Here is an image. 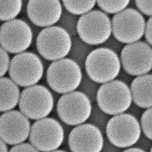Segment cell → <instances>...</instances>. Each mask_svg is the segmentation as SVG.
<instances>
[{
	"instance_id": "6da1fadb",
	"label": "cell",
	"mask_w": 152,
	"mask_h": 152,
	"mask_svg": "<svg viewBox=\"0 0 152 152\" xmlns=\"http://www.w3.org/2000/svg\"><path fill=\"white\" fill-rule=\"evenodd\" d=\"M121 68L119 55L100 47L94 49L89 54L84 69L91 79L102 84L115 80Z\"/></svg>"
},
{
	"instance_id": "7a4b0ae2",
	"label": "cell",
	"mask_w": 152,
	"mask_h": 152,
	"mask_svg": "<svg viewBox=\"0 0 152 152\" xmlns=\"http://www.w3.org/2000/svg\"><path fill=\"white\" fill-rule=\"evenodd\" d=\"M83 72L80 66L66 57L52 62L47 72V80L55 92L65 94L75 91L79 88Z\"/></svg>"
},
{
	"instance_id": "3957f363",
	"label": "cell",
	"mask_w": 152,
	"mask_h": 152,
	"mask_svg": "<svg viewBox=\"0 0 152 152\" xmlns=\"http://www.w3.org/2000/svg\"><path fill=\"white\" fill-rule=\"evenodd\" d=\"M96 100L104 113L113 115L124 113L132 102L129 85L117 79L100 85Z\"/></svg>"
},
{
	"instance_id": "277c9868",
	"label": "cell",
	"mask_w": 152,
	"mask_h": 152,
	"mask_svg": "<svg viewBox=\"0 0 152 152\" xmlns=\"http://www.w3.org/2000/svg\"><path fill=\"white\" fill-rule=\"evenodd\" d=\"M77 35L85 43L100 46L112 35L111 19L100 10L93 9L79 17Z\"/></svg>"
},
{
	"instance_id": "5b68a950",
	"label": "cell",
	"mask_w": 152,
	"mask_h": 152,
	"mask_svg": "<svg viewBox=\"0 0 152 152\" xmlns=\"http://www.w3.org/2000/svg\"><path fill=\"white\" fill-rule=\"evenodd\" d=\"M128 7L114 15L111 20L112 35L126 45L140 41L144 36L146 23L137 9Z\"/></svg>"
},
{
	"instance_id": "8992f818",
	"label": "cell",
	"mask_w": 152,
	"mask_h": 152,
	"mask_svg": "<svg viewBox=\"0 0 152 152\" xmlns=\"http://www.w3.org/2000/svg\"><path fill=\"white\" fill-rule=\"evenodd\" d=\"M72 43V37L66 31L58 26H53L39 33L37 48L42 57L54 62L67 56Z\"/></svg>"
},
{
	"instance_id": "52a82bcc",
	"label": "cell",
	"mask_w": 152,
	"mask_h": 152,
	"mask_svg": "<svg viewBox=\"0 0 152 152\" xmlns=\"http://www.w3.org/2000/svg\"><path fill=\"white\" fill-rule=\"evenodd\" d=\"M11 80L17 85L29 87L35 85L43 76L44 66L34 53L23 52L16 55L10 64Z\"/></svg>"
},
{
	"instance_id": "ba28073f",
	"label": "cell",
	"mask_w": 152,
	"mask_h": 152,
	"mask_svg": "<svg viewBox=\"0 0 152 152\" xmlns=\"http://www.w3.org/2000/svg\"><path fill=\"white\" fill-rule=\"evenodd\" d=\"M141 130L137 118L132 115H114L107 122L106 134L110 143L120 148H129L138 142Z\"/></svg>"
},
{
	"instance_id": "9c48e42d",
	"label": "cell",
	"mask_w": 152,
	"mask_h": 152,
	"mask_svg": "<svg viewBox=\"0 0 152 152\" xmlns=\"http://www.w3.org/2000/svg\"><path fill=\"white\" fill-rule=\"evenodd\" d=\"M19 105L22 113L27 118L40 120L46 118L52 112L54 99L48 88L35 85L23 91L20 95Z\"/></svg>"
},
{
	"instance_id": "30bf717a",
	"label": "cell",
	"mask_w": 152,
	"mask_h": 152,
	"mask_svg": "<svg viewBox=\"0 0 152 152\" xmlns=\"http://www.w3.org/2000/svg\"><path fill=\"white\" fill-rule=\"evenodd\" d=\"M58 114L66 124L78 126L84 124L91 115V101L78 90L64 94L57 105Z\"/></svg>"
},
{
	"instance_id": "8fae6325",
	"label": "cell",
	"mask_w": 152,
	"mask_h": 152,
	"mask_svg": "<svg viewBox=\"0 0 152 152\" xmlns=\"http://www.w3.org/2000/svg\"><path fill=\"white\" fill-rule=\"evenodd\" d=\"M30 134L32 145L43 152L57 150L64 139L63 126L56 119L51 118H43L34 123Z\"/></svg>"
},
{
	"instance_id": "7c38bea8",
	"label": "cell",
	"mask_w": 152,
	"mask_h": 152,
	"mask_svg": "<svg viewBox=\"0 0 152 152\" xmlns=\"http://www.w3.org/2000/svg\"><path fill=\"white\" fill-rule=\"evenodd\" d=\"M120 56L122 69L133 77L149 73L152 70V46L145 41L124 45Z\"/></svg>"
},
{
	"instance_id": "4fadbf2b",
	"label": "cell",
	"mask_w": 152,
	"mask_h": 152,
	"mask_svg": "<svg viewBox=\"0 0 152 152\" xmlns=\"http://www.w3.org/2000/svg\"><path fill=\"white\" fill-rule=\"evenodd\" d=\"M32 31L22 20L14 19L4 23L0 28V45L7 52L19 54L31 46Z\"/></svg>"
},
{
	"instance_id": "5bb4252c",
	"label": "cell",
	"mask_w": 152,
	"mask_h": 152,
	"mask_svg": "<svg viewBox=\"0 0 152 152\" xmlns=\"http://www.w3.org/2000/svg\"><path fill=\"white\" fill-rule=\"evenodd\" d=\"M31 129L27 117L18 111H9L0 116V139L9 145L23 143L28 138Z\"/></svg>"
},
{
	"instance_id": "9a60e30c",
	"label": "cell",
	"mask_w": 152,
	"mask_h": 152,
	"mask_svg": "<svg viewBox=\"0 0 152 152\" xmlns=\"http://www.w3.org/2000/svg\"><path fill=\"white\" fill-rule=\"evenodd\" d=\"M68 144L72 152H101L104 147V137L96 126L83 124L71 131Z\"/></svg>"
},
{
	"instance_id": "2e32d148",
	"label": "cell",
	"mask_w": 152,
	"mask_h": 152,
	"mask_svg": "<svg viewBox=\"0 0 152 152\" xmlns=\"http://www.w3.org/2000/svg\"><path fill=\"white\" fill-rule=\"evenodd\" d=\"M61 1H30L27 7V15L34 25L41 27H50L57 23L63 13Z\"/></svg>"
},
{
	"instance_id": "e0dca14e",
	"label": "cell",
	"mask_w": 152,
	"mask_h": 152,
	"mask_svg": "<svg viewBox=\"0 0 152 152\" xmlns=\"http://www.w3.org/2000/svg\"><path fill=\"white\" fill-rule=\"evenodd\" d=\"M152 74L137 76L130 84L132 102L140 108L152 107Z\"/></svg>"
},
{
	"instance_id": "ac0fdd59",
	"label": "cell",
	"mask_w": 152,
	"mask_h": 152,
	"mask_svg": "<svg viewBox=\"0 0 152 152\" xmlns=\"http://www.w3.org/2000/svg\"><path fill=\"white\" fill-rule=\"evenodd\" d=\"M18 85L11 79L0 78V112H6L16 106L20 98Z\"/></svg>"
},
{
	"instance_id": "d6986e66",
	"label": "cell",
	"mask_w": 152,
	"mask_h": 152,
	"mask_svg": "<svg viewBox=\"0 0 152 152\" xmlns=\"http://www.w3.org/2000/svg\"><path fill=\"white\" fill-rule=\"evenodd\" d=\"M72 40L71 50L66 57L78 64L82 70L84 69L86 58L95 47L85 43L78 35L72 37Z\"/></svg>"
},
{
	"instance_id": "ffe728a7",
	"label": "cell",
	"mask_w": 152,
	"mask_h": 152,
	"mask_svg": "<svg viewBox=\"0 0 152 152\" xmlns=\"http://www.w3.org/2000/svg\"><path fill=\"white\" fill-rule=\"evenodd\" d=\"M62 5L64 9L67 12L76 16L80 17L93 10L96 5V1H63Z\"/></svg>"
},
{
	"instance_id": "44dd1931",
	"label": "cell",
	"mask_w": 152,
	"mask_h": 152,
	"mask_svg": "<svg viewBox=\"0 0 152 152\" xmlns=\"http://www.w3.org/2000/svg\"><path fill=\"white\" fill-rule=\"evenodd\" d=\"M23 1L20 0L0 1V20L8 21L14 20L21 12Z\"/></svg>"
},
{
	"instance_id": "7402d4cb",
	"label": "cell",
	"mask_w": 152,
	"mask_h": 152,
	"mask_svg": "<svg viewBox=\"0 0 152 152\" xmlns=\"http://www.w3.org/2000/svg\"><path fill=\"white\" fill-rule=\"evenodd\" d=\"M79 18V17L72 15L64 9L57 26L66 31L71 37L77 36V27Z\"/></svg>"
},
{
	"instance_id": "603a6c76",
	"label": "cell",
	"mask_w": 152,
	"mask_h": 152,
	"mask_svg": "<svg viewBox=\"0 0 152 152\" xmlns=\"http://www.w3.org/2000/svg\"><path fill=\"white\" fill-rule=\"evenodd\" d=\"M130 1H96V5L100 10L105 14L115 15L121 12L129 6Z\"/></svg>"
},
{
	"instance_id": "cb8c5ba5",
	"label": "cell",
	"mask_w": 152,
	"mask_h": 152,
	"mask_svg": "<svg viewBox=\"0 0 152 152\" xmlns=\"http://www.w3.org/2000/svg\"><path fill=\"white\" fill-rule=\"evenodd\" d=\"M99 84L92 80L84 72L83 74L80 84L77 90L86 95L92 101L96 99L97 92L99 88Z\"/></svg>"
},
{
	"instance_id": "d4e9b609",
	"label": "cell",
	"mask_w": 152,
	"mask_h": 152,
	"mask_svg": "<svg viewBox=\"0 0 152 152\" xmlns=\"http://www.w3.org/2000/svg\"><path fill=\"white\" fill-rule=\"evenodd\" d=\"M152 107L146 109L140 120V128L144 135L148 139H152Z\"/></svg>"
},
{
	"instance_id": "484cf974",
	"label": "cell",
	"mask_w": 152,
	"mask_h": 152,
	"mask_svg": "<svg viewBox=\"0 0 152 152\" xmlns=\"http://www.w3.org/2000/svg\"><path fill=\"white\" fill-rule=\"evenodd\" d=\"M124 46V44L117 40L112 35L105 42L100 45V47L108 49L119 56Z\"/></svg>"
},
{
	"instance_id": "4316f807",
	"label": "cell",
	"mask_w": 152,
	"mask_h": 152,
	"mask_svg": "<svg viewBox=\"0 0 152 152\" xmlns=\"http://www.w3.org/2000/svg\"><path fill=\"white\" fill-rule=\"evenodd\" d=\"M137 10L142 15H145L148 18L152 17V1H134Z\"/></svg>"
},
{
	"instance_id": "83f0119b",
	"label": "cell",
	"mask_w": 152,
	"mask_h": 152,
	"mask_svg": "<svg viewBox=\"0 0 152 152\" xmlns=\"http://www.w3.org/2000/svg\"><path fill=\"white\" fill-rule=\"evenodd\" d=\"M10 60L7 51L0 47V78L5 75L9 68Z\"/></svg>"
},
{
	"instance_id": "f1b7e54d",
	"label": "cell",
	"mask_w": 152,
	"mask_h": 152,
	"mask_svg": "<svg viewBox=\"0 0 152 152\" xmlns=\"http://www.w3.org/2000/svg\"><path fill=\"white\" fill-rule=\"evenodd\" d=\"M10 152H39L33 146L28 143L18 144L13 147Z\"/></svg>"
},
{
	"instance_id": "f546056e",
	"label": "cell",
	"mask_w": 152,
	"mask_h": 152,
	"mask_svg": "<svg viewBox=\"0 0 152 152\" xmlns=\"http://www.w3.org/2000/svg\"><path fill=\"white\" fill-rule=\"evenodd\" d=\"M152 17H150L149 18L147 21L146 22L144 30V36H145V42L151 46L152 44Z\"/></svg>"
},
{
	"instance_id": "4dcf8cb0",
	"label": "cell",
	"mask_w": 152,
	"mask_h": 152,
	"mask_svg": "<svg viewBox=\"0 0 152 152\" xmlns=\"http://www.w3.org/2000/svg\"><path fill=\"white\" fill-rule=\"evenodd\" d=\"M133 77V76L127 73L126 72H125L123 69L121 68L120 73H119V74L118 75L116 79L119 80L129 85V84H130L132 80L134 79Z\"/></svg>"
},
{
	"instance_id": "1f68e13d",
	"label": "cell",
	"mask_w": 152,
	"mask_h": 152,
	"mask_svg": "<svg viewBox=\"0 0 152 152\" xmlns=\"http://www.w3.org/2000/svg\"><path fill=\"white\" fill-rule=\"evenodd\" d=\"M122 152H146L143 149L139 148H129Z\"/></svg>"
},
{
	"instance_id": "d6a6232c",
	"label": "cell",
	"mask_w": 152,
	"mask_h": 152,
	"mask_svg": "<svg viewBox=\"0 0 152 152\" xmlns=\"http://www.w3.org/2000/svg\"><path fill=\"white\" fill-rule=\"evenodd\" d=\"M0 152H8L7 147L5 143L0 139Z\"/></svg>"
},
{
	"instance_id": "836d02e7",
	"label": "cell",
	"mask_w": 152,
	"mask_h": 152,
	"mask_svg": "<svg viewBox=\"0 0 152 152\" xmlns=\"http://www.w3.org/2000/svg\"><path fill=\"white\" fill-rule=\"evenodd\" d=\"M66 152V151H64V150H56L55 151H52V152Z\"/></svg>"
}]
</instances>
